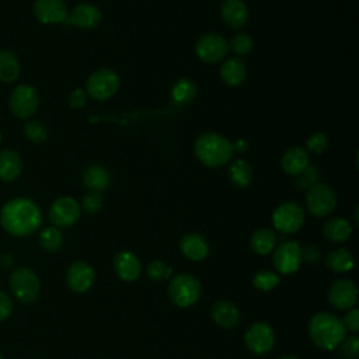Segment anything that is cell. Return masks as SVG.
I'll return each instance as SVG.
<instances>
[{
  "mask_svg": "<svg viewBox=\"0 0 359 359\" xmlns=\"http://www.w3.org/2000/svg\"><path fill=\"white\" fill-rule=\"evenodd\" d=\"M0 223L11 236L25 237L38 230L42 223V213L34 201L18 196L1 206Z\"/></svg>",
  "mask_w": 359,
  "mask_h": 359,
  "instance_id": "6da1fadb",
  "label": "cell"
},
{
  "mask_svg": "<svg viewBox=\"0 0 359 359\" xmlns=\"http://www.w3.org/2000/svg\"><path fill=\"white\" fill-rule=\"evenodd\" d=\"M307 331L311 342L323 351L335 349L346 337V328L342 321L327 311L314 314L309 321Z\"/></svg>",
  "mask_w": 359,
  "mask_h": 359,
  "instance_id": "7a4b0ae2",
  "label": "cell"
},
{
  "mask_svg": "<svg viewBox=\"0 0 359 359\" xmlns=\"http://www.w3.org/2000/svg\"><path fill=\"white\" fill-rule=\"evenodd\" d=\"M194 150L198 160L210 168L224 165L231 160L234 153L233 143L227 137L213 132L202 133L198 136L194 144Z\"/></svg>",
  "mask_w": 359,
  "mask_h": 359,
  "instance_id": "3957f363",
  "label": "cell"
},
{
  "mask_svg": "<svg viewBox=\"0 0 359 359\" xmlns=\"http://www.w3.org/2000/svg\"><path fill=\"white\" fill-rule=\"evenodd\" d=\"M202 293L199 279L192 273H178L168 283V297L177 307L194 306Z\"/></svg>",
  "mask_w": 359,
  "mask_h": 359,
  "instance_id": "277c9868",
  "label": "cell"
},
{
  "mask_svg": "<svg viewBox=\"0 0 359 359\" xmlns=\"http://www.w3.org/2000/svg\"><path fill=\"white\" fill-rule=\"evenodd\" d=\"M10 289L20 303L31 304L39 296L41 282L38 275L31 268L21 266L11 272Z\"/></svg>",
  "mask_w": 359,
  "mask_h": 359,
  "instance_id": "5b68a950",
  "label": "cell"
},
{
  "mask_svg": "<svg viewBox=\"0 0 359 359\" xmlns=\"http://www.w3.org/2000/svg\"><path fill=\"white\" fill-rule=\"evenodd\" d=\"M306 206L316 217H325L337 208L335 191L323 182H317L306 192Z\"/></svg>",
  "mask_w": 359,
  "mask_h": 359,
  "instance_id": "8992f818",
  "label": "cell"
},
{
  "mask_svg": "<svg viewBox=\"0 0 359 359\" xmlns=\"http://www.w3.org/2000/svg\"><path fill=\"white\" fill-rule=\"evenodd\" d=\"M119 87V77L115 70L101 67L90 74L86 81V93L94 100L104 101L112 97Z\"/></svg>",
  "mask_w": 359,
  "mask_h": 359,
  "instance_id": "52a82bcc",
  "label": "cell"
},
{
  "mask_svg": "<svg viewBox=\"0 0 359 359\" xmlns=\"http://www.w3.org/2000/svg\"><path fill=\"white\" fill-rule=\"evenodd\" d=\"M39 107V94L35 87L29 84L17 86L8 98V108L11 114L20 119L31 118Z\"/></svg>",
  "mask_w": 359,
  "mask_h": 359,
  "instance_id": "ba28073f",
  "label": "cell"
},
{
  "mask_svg": "<svg viewBox=\"0 0 359 359\" xmlns=\"http://www.w3.org/2000/svg\"><path fill=\"white\" fill-rule=\"evenodd\" d=\"M272 223L282 233H296L304 223V210L297 202H285L273 210Z\"/></svg>",
  "mask_w": 359,
  "mask_h": 359,
  "instance_id": "9c48e42d",
  "label": "cell"
},
{
  "mask_svg": "<svg viewBox=\"0 0 359 359\" xmlns=\"http://www.w3.org/2000/svg\"><path fill=\"white\" fill-rule=\"evenodd\" d=\"M244 344L254 355H264L275 345V332L266 323H252L244 332Z\"/></svg>",
  "mask_w": 359,
  "mask_h": 359,
  "instance_id": "30bf717a",
  "label": "cell"
},
{
  "mask_svg": "<svg viewBox=\"0 0 359 359\" xmlns=\"http://www.w3.org/2000/svg\"><path fill=\"white\" fill-rule=\"evenodd\" d=\"M227 50H229V43L219 34H205L198 39L195 45L196 56L202 62L209 65L220 62L226 56Z\"/></svg>",
  "mask_w": 359,
  "mask_h": 359,
  "instance_id": "8fae6325",
  "label": "cell"
},
{
  "mask_svg": "<svg viewBox=\"0 0 359 359\" xmlns=\"http://www.w3.org/2000/svg\"><path fill=\"white\" fill-rule=\"evenodd\" d=\"M80 217V205L70 196L57 198L49 208V219L55 227H70Z\"/></svg>",
  "mask_w": 359,
  "mask_h": 359,
  "instance_id": "7c38bea8",
  "label": "cell"
},
{
  "mask_svg": "<svg viewBox=\"0 0 359 359\" xmlns=\"http://www.w3.org/2000/svg\"><path fill=\"white\" fill-rule=\"evenodd\" d=\"M273 266L282 275H290L300 268V244L297 241H285L273 248Z\"/></svg>",
  "mask_w": 359,
  "mask_h": 359,
  "instance_id": "4fadbf2b",
  "label": "cell"
},
{
  "mask_svg": "<svg viewBox=\"0 0 359 359\" xmlns=\"http://www.w3.org/2000/svg\"><path fill=\"white\" fill-rule=\"evenodd\" d=\"M358 299V286L352 279H338L328 289V302L338 310H349Z\"/></svg>",
  "mask_w": 359,
  "mask_h": 359,
  "instance_id": "5bb4252c",
  "label": "cell"
},
{
  "mask_svg": "<svg viewBox=\"0 0 359 359\" xmlns=\"http://www.w3.org/2000/svg\"><path fill=\"white\" fill-rule=\"evenodd\" d=\"M95 279V272L93 266L86 261L73 262L66 272V282L69 287L76 293L87 292Z\"/></svg>",
  "mask_w": 359,
  "mask_h": 359,
  "instance_id": "9a60e30c",
  "label": "cell"
},
{
  "mask_svg": "<svg viewBox=\"0 0 359 359\" xmlns=\"http://www.w3.org/2000/svg\"><path fill=\"white\" fill-rule=\"evenodd\" d=\"M32 11L35 18L42 24H59L67 17V8L63 0H35Z\"/></svg>",
  "mask_w": 359,
  "mask_h": 359,
  "instance_id": "2e32d148",
  "label": "cell"
},
{
  "mask_svg": "<svg viewBox=\"0 0 359 359\" xmlns=\"http://www.w3.org/2000/svg\"><path fill=\"white\" fill-rule=\"evenodd\" d=\"M101 18H102V14L98 7L90 3H81V4H77L67 14L63 24L90 29V28H95L101 22Z\"/></svg>",
  "mask_w": 359,
  "mask_h": 359,
  "instance_id": "e0dca14e",
  "label": "cell"
},
{
  "mask_svg": "<svg viewBox=\"0 0 359 359\" xmlns=\"http://www.w3.org/2000/svg\"><path fill=\"white\" fill-rule=\"evenodd\" d=\"M116 276L122 280L132 282L139 278L142 272V264L139 258L130 251H121L115 255L112 262Z\"/></svg>",
  "mask_w": 359,
  "mask_h": 359,
  "instance_id": "ac0fdd59",
  "label": "cell"
},
{
  "mask_svg": "<svg viewBox=\"0 0 359 359\" xmlns=\"http://www.w3.org/2000/svg\"><path fill=\"white\" fill-rule=\"evenodd\" d=\"M220 15L230 28H243L248 21V8L243 0H224L220 7Z\"/></svg>",
  "mask_w": 359,
  "mask_h": 359,
  "instance_id": "d6986e66",
  "label": "cell"
},
{
  "mask_svg": "<svg viewBox=\"0 0 359 359\" xmlns=\"http://www.w3.org/2000/svg\"><path fill=\"white\" fill-rule=\"evenodd\" d=\"M180 250L191 261H202L209 254V244L199 233H188L180 240Z\"/></svg>",
  "mask_w": 359,
  "mask_h": 359,
  "instance_id": "ffe728a7",
  "label": "cell"
},
{
  "mask_svg": "<svg viewBox=\"0 0 359 359\" xmlns=\"http://www.w3.org/2000/svg\"><path fill=\"white\" fill-rule=\"evenodd\" d=\"M210 317L222 328H233L240 320L238 309L230 300H217L210 309Z\"/></svg>",
  "mask_w": 359,
  "mask_h": 359,
  "instance_id": "44dd1931",
  "label": "cell"
},
{
  "mask_svg": "<svg viewBox=\"0 0 359 359\" xmlns=\"http://www.w3.org/2000/svg\"><path fill=\"white\" fill-rule=\"evenodd\" d=\"M22 171V158L13 149L0 150V181H15Z\"/></svg>",
  "mask_w": 359,
  "mask_h": 359,
  "instance_id": "7402d4cb",
  "label": "cell"
},
{
  "mask_svg": "<svg viewBox=\"0 0 359 359\" xmlns=\"http://www.w3.org/2000/svg\"><path fill=\"white\" fill-rule=\"evenodd\" d=\"M280 165L286 174L297 175L309 165V154L303 147H289L282 156Z\"/></svg>",
  "mask_w": 359,
  "mask_h": 359,
  "instance_id": "603a6c76",
  "label": "cell"
},
{
  "mask_svg": "<svg viewBox=\"0 0 359 359\" xmlns=\"http://www.w3.org/2000/svg\"><path fill=\"white\" fill-rule=\"evenodd\" d=\"M220 77L230 87L240 86L247 77L245 63L238 57L227 59L220 67Z\"/></svg>",
  "mask_w": 359,
  "mask_h": 359,
  "instance_id": "cb8c5ba5",
  "label": "cell"
},
{
  "mask_svg": "<svg viewBox=\"0 0 359 359\" xmlns=\"http://www.w3.org/2000/svg\"><path fill=\"white\" fill-rule=\"evenodd\" d=\"M352 233L351 223L339 216L328 219L323 226V234L331 243H344Z\"/></svg>",
  "mask_w": 359,
  "mask_h": 359,
  "instance_id": "d4e9b609",
  "label": "cell"
},
{
  "mask_svg": "<svg viewBox=\"0 0 359 359\" xmlns=\"http://www.w3.org/2000/svg\"><path fill=\"white\" fill-rule=\"evenodd\" d=\"M111 181L109 172L101 165H90L83 171V184L88 191L101 192L108 188Z\"/></svg>",
  "mask_w": 359,
  "mask_h": 359,
  "instance_id": "484cf974",
  "label": "cell"
},
{
  "mask_svg": "<svg viewBox=\"0 0 359 359\" xmlns=\"http://www.w3.org/2000/svg\"><path fill=\"white\" fill-rule=\"evenodd\" d=\"M20 60L8 49H0V81L13 83L20 76Z\"/></svg>",
  "mask_w": 359,
  "mask_h": 359,
  "instance_id": "4316f807",
  "label": "cell"
},
{
  "mask_svg": "<svg viewBox=\"0 0 359 359\" xmlns=\"http://www.w3.org/2000/svg\"><path fill=\"white\" fill-rule=\"evenodd\" d=\"M250 245L254 252H257L259 255H266V254L272 252L276 245V234L273 233V230L266 229V227L258 229L257 231L252 233Z\"/></svg>",
  "mask_w": 359,
  "mask_h": 359,
  "instance_id": "83f0119b",
  "label": "cell"
},
{
  "mask_svg": "<svg viewBox=\"0 0 359 359\" xmlns=\"http://www.w3.org/2000/svg\"><path fill=\"white\" fill-rule=\"evenodd\" d=\"M325 264L332 272L342 273V272L351 271L355 265V261H353L352 254L346 248L339 247V248H335L331 252H328V255L325 258Z\"/></svg>",
  "mask_w": 359,
  "mask_h": 359,
  "instance_id": "f1b7e54d",
  "label": "cell"
},
{
  "mask_svg": "<svg viewBox=\"0 0 359 359\" xmlns=\"http://www.w3.org/2000/svg\"><path fill=\"white\" fill-rule=\"evenodd\" d=\"M196 95V84L188 79H180L171 88V100L177 107L188 105Z\"/></svg>",
  "mask_w": 359,
  "mask_h": 359,
  "instance_id": "f546056e",
  "label": "cell"
},
{
  "mask_svg": "<svg viewBox=\"0 0 359 359\" xmlns=\"http://www.w3.org/2000/svg\"><path fill=\"white\" fill-rule=\"evenodd\" d=\"M229 178L233 185L238 188H245L252 180V170L247 161L241 158L234 160L229 168Z\"/></svg>",
  "mask_w": 359,
  "mask_h": 359,
  "instance_id": "4dcf8cb0",
  "label": "cell"
},
{
  "mask_svg": "<svg viewBox=\"0 0 359 359\" xmlns=\"http://www.w3.org/2000/svg\"><path fill=\"white\" fill-rule=\"evenodd\" d=\"M39 244L48 252L59 251L62 248V245H63L62 231L57 227H55V226L45 227L41 231V234H39Z\"/></svg>",
  "mask_w": 359,
  "mask_h": 359,
  "instance_id": "1f68e13d",
  "label": "cell"
},
{
  "mask_svg": "<svg viewBox=\"0 0 359 359\" xmlns=\"http://www.w3.org/2000/svg\"><path fill=\"white\" fill-rule=\"evenodd\" d=\"M278 283H279L278 273H275L272 271H268V269L257 272L252 278L254 287H257L258 290H262V292L272 290L273 287L278 286Z\"/></svg>",
  "mask_w": 359,
  "mask_h": 359,
  "instance_id": "d6a6232c",
  "label": "cell"
},
{
  "mask_svg": "<svg viewBox=\"0 0 359 359\" xmlns=\"http://www.w3.org/2000/svg\"><path fill=\"white\" fill-rule=\"evenodd\" d=\"M24 135L32 143H42L48 137V129L39 121H28L24 125Z\"/></svg>",
  "mask_w": 359,
  "mask_h": 359,
  "instance_id": "836d02e7",
  "label": "cell"
},
{
  "mask_svg": "<svg viewBox=\"0 0 359 359\" xmlns=\"http://www.w3.org/2000/svg\"><path fill=\"white\" fill-rule=\"evenodd\" d=\"M320 180V171L317 167L313 165H307L300 174L296 175V181L294 185L297 189L303 191V189H309L310 187H313L314 184H317Z\"/></svg>",
  "mask_w": 359,
  "mask_h": 359,
  "instance_id": "e575fe53",
  "label": "cell"
},
{
  "mask_svg": "<svg viewBox=\"0 0 359 359\" xmlns=\"http://www.w3.org/2000/svg\"><path fill=\"white\" fill-rule=\"evenodd\" d=\"M229 48L238 56H244L252 49V39L248 34H237L231 38Z\"/></svg>",
  "mask_w": 359,
  "mask_h": 359,
  "instance_id": "d590c367",
  "label": "cell"
},
{
  "mask_svg": "<svg viewBox=\"0 0 359 359\" xmlns=\"http://www.w3.org/2000/svg\"><path fill=\"white\" fill-rule=\"evenodd\" d=\"M171 266L163 261H151L147 265V275L153 280H167L171 276Z\"/></svg>",
  "mask_w": 359,
  "mask_h": 359,
  "instance_id": "8d00e7d4",
  "label": "cell"
},
{
  "mask_svg": "<svg viewBox=\"0 0 359 359\" xmlns=\"http://www.w3.org/2000/svg\"><path fill=\"white\" fill-rule=\"evenodd\" d=\"M101 208H102V196H101L100 192L88 191V192L83 196L80 209H83L86 213L94 215V213L100 212Z\"/></svg>",
  "mask_w": 359,
  "mask_h": 359,
  "instance_id": "74e56055",
  "label": "cell"
},
{
  "mask_svg": "<svg viewBox=\"0 0 359 359\" xmlns=\"http://www.w3.org/2000/svg\"><path fill=\"white\" fill-rule=\"evenodd\" d=\"M341 348V355L346 359H356L359 355V339L356 335H351V337H345L344 341L339 344Z\"/></svg>",
  "mask_w": 359,
  "mask_h": 359,
  "instance_id": "f35d334b",
  "label": "cell"
},
{
  "mask_svg": "<svg viewBox=\"0 0 359 359\" xmlns=\"http://www.w3.org/2000/svg\"><path fill=\"white\" fill-rule=\"evenodd\" d=\"M327 147H328V137H327L323 132L313 133V135L307 139V149H309L311 153L320 154V153H323Z\"/></svg>",
  "mask_w": 359,
  "mask_h": 359,
  "instance_id": "ab89813d",
  "label": "cell"
},
{
  "mask_svg": "<svg viewBox=\"0 0 359 359\" xmlns=\"http://www.w3.org/2000/svg\"><path fill=\"white\" fill-rule=\"evenodd\" d=\"M300 257H302V261H306V262H310V264H314V262H318L320 258H321V252L318 250L317 245L314 244H306V245H300Z\"/></svg>",
  "mask_w": 359,
  "mask_h": 359,
  "instance_id": "60d3db41",
  "label": "cell"
},
{
  "mask_svg": "<svg viewBox=\"0 0 359 359\" xmlns=\"http://www.w3.org/2000/svg\"><path fill=\"white\" fill-rule=\"evenodd\" d=\"M67 102H69V107L73 108V109L83 108L86 105V102H87V93H86V90H83V88L73 90L70 93V95H69Z\"/></svg>",
  "mask_w": 359,
  "mask_h": 359,
  "instance_id": "b9f144b4",
  "label": "cell"
},
{
  "mask_svg": "<svg viewBox=\"0 0 359 359\" xmlns=\"http://www.w3.org/2000/svg\"><path fill=\"white\" fill-rule=\"evenodd\" d=\"M341 321L346 330L356 332L359 330V310L358 309L348 310V313L344 316Z\"/></svg>",
  "mask_w": 359,
  "mask_h": 359,
  "instance_id": "7bdbcfd3",
  "label": "cell"
},
{
  "mask_svg": "<svg viewBox=\"0 0 359 359\" xmlns=\"http://www.w3.org/2000/svg\"><path fill=\"white\" fill-rule=\"evenodd\" d=\"M13 311V300L8 293L4 290H0V321H4L10 317Z\"/></svg>",
  "mask_w": 359,
  "mask_h": 359,
  "instance_id": "ee69618b",
  "label": "cell"
},
{
  "mask_svg": "<svg viewBox=\"0 0 359 359\" xmlns=\"http://www.w3.org/2000/svg\"><path fill=\"white\" fill-rule=\"evenodd\" d=\"M233 149H234V151L244 153V151H247V149H248V142H247L245 139H238V140L233 144Z\"/></svg>",
  "mask_w": 359,
  "mask_h": 359,
  "instance_id": "f6af8a7d",
  "label": "cell"
},
{
  "mask_svg": "<svg viewBox=\"0 0 359 359\" xmlns=\"http://www.w3.org/2000/svg\"><path fill=\"white\" fill-rule=\"evenodd\" d=\"M279 359H299V356H296V355H283Z\"/></svg>",
  "mask_w": 359,
  "mask_h": 359,
  "instance_id": "bcb514c9",
  "label": "cell"
},
{
  "mask_svg": "<svg viewBox=\"0 0 359 359\" xmlns=\"http://www.w3.org/2000/svg\"><path fill=\"white\" fill-rule=\"evenodd\" d=\"M358 210H359V208L356 206V208H355V212H353V217H355V222H358V220H359V219H358Z\"/></svg>",
  "mask_w": 359,
  "mask_h": 359,
  "instance_id": "7dc6e473",
  "label": "cell"
},
{
  "mask_svg": "<svg viewBox=\"0 0 359 359\" xmlns=\"http://www.w3.org/2000/svg\"><path fill=\"white\" fill-rule=\"evenodd\" d=\"M1 140H3V135H1V130H0V144H1Z\"/></svg>",
  "mask_w": 359,
  "mask_h": 359,
  "instance_id": "c3c4849f",
  "label": "cell"
},
{
  "mask_svg": "<svg viewBox=\"0 0 359 359\" xmlns=\"http://www.w3.org/2000/svg\"><path fill=\"white\" fill-rule=\"evenodd\" d=\"M0 359H4V358H3V355H1V353H0Z\"/></svg>",
  "mask_w": 359,
  "mask_h": 359,
  "instance_id": "681fc988",
  "label": "cell"
}]
</instances>
